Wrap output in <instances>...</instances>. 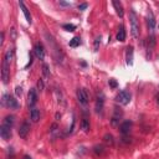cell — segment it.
Here are the masks:
<instances>
[{
    "mask_svg": "<svg viewBox=\"0 0 159 159\" xmlns=\"http://www.w3.org/2000/svg\"><path fill=\"white\" fill-rule=\"evenodd\" d=\"M1 103H2V106H5V107H7V108H10V109H16L17 107H19V103H17V101L12 97V96H10V94H2V99H1Z\"/></svg>",
    "mask_w": 159,
    "mask_h": 159,
    "instance_id": "4",
    "label": "cell"
},
{
    "mask_svg": "<svg viewBox=\"0 0 159 159\" xmlns=\"http://www.w3.org/2000/svg\"><path fill=\"white\" fill-rule=\"evenodd\" d=\"M34 53H35V56L39 58V60H43L45 58V48H43V45L41 43V42H37L36 45H35V47H34Z\"/></svg>",
    "mask_w": 159,
    "mask_h": 159,
    "instance_id": "7",
    "label": "cell"
},
{
    "mask_svg": "<svg viewBox=\"0 0 159 159\" xmlns=\"http://www.w3.org/2000/svg\"><path fill=\"white\" fill-rule=\"evenodd\" d=\"M24 159H32V158H31V157H29V155H25V157H24Z\"/></svg>",
    "mask_w": 159,
    "mask_h": 159,
    "instance_id": "34",
    "label": "cell"
},
{
    "mask_svg": "<svg viewBox=\"0 0 159 159\" xmlns=\"http://www.w3.org/2000/svg\"><path fill=\"white\" fill-rule=\"evenodd\" d=\"M37 88H39V91H42L43 89V80H39L37 81Z\"/></svg>",
    "mask_w": 159,
    "mask_h": 159,
    "instance_id": "27",
    "label": "cell"
},
{
    "mask_svg": "<svg viewBox=\"0 0 159 159\" xmlns=\"http://www.w3.org/2000/svg\"><path fill=\"white\" fill-rule=\"evenodd\" d=\"M56 129H57V124L55 123V124H52V127H51V132H52V133H55V132H56Z\"/></svg>",
    "mask_w": 159,
    "mask_h": 159,
    "instance_id": "31",
    "label": "cell"
},
{
    "mask_svg": "<svg viewBox=\"0 0 159 159\" xmlns=\"http://www.w3.org/2000/svg\"><path fill=\"white\" fill-rule=\"evenodd\" d=\"M158 103H159V97H158Z\"/></svg>",
    "mask_w": 159,
    "mask_h": 159,
    "instance_id": "35",
    "label": "cell"
},
{
    "mask_svg": "<svg viewBox=\"0 0 159 159\" xmlns=\"http://www.w3.org/2000/svg\"><path fill=\"white\" fill-rule=\"evenodd\" d=\"M36 102H37V93H36V89H35V88H31V89L29 91V94H27V103H29V106L34 107V106L36 104Z\"/></svg>",
    "mask_w": 159,
    "mask_h": 159,
    "instance_id": "11",
    "label": "cell"
},
{
    "mask_svg": "<svg viewBox=\"0 0 159 159\" xmlns=\"http://www.w3.org/2000/svg\"><path fill=\"white\" fill-rule=\"evenodd\" d=\"M129 20H130V34H132V37L137 40V39H139V35H140V26H139L138 16L134 12V10H130Z\"/></svg>",
    "mask_w": 159,
    "mask_h": 159,
    "instance_id": "2",
    "label": "cell"
},
{
    "mask_svg": "<svg viewBox=\"0 0 159 159\" xmlns=\"http://www.w3.org/2000/svg\"><path fill=\"white\" fill-rule=\"evenodd\" d=\"M117 40L120 41V42L125 41V30H124V26H123V25H120L119 29H118V32H117Z\"/></svg>",
    "mask_w": 159,
    "mask_h": 159,
    "instance_id": "19",
    "label": "cell"
},
{
    "mask_svg": "<svg viewBox=\"0 0 159 159\" xmlns=\"http://www.w3.org/2000/svg\"><path fill=\"white\" fill-rule=\"evenodd\" d=\"M60 5H62V6H70V2H65V1H60Z\"/></svg>",
    "mask_w": 159,
    "mask_h": 159,
    "instance_id": "32",
    "label": "cell"
},
{
    "mask_svg": "<svg viewBox=\"0 0 159 159\" xmlns=\"http://www.w3.org/2000/svg\"><path fill=\"white\" fill-rule=\"evenodd\" d=\"M133 127V123L130 120H125L120 125H119V130L122 133V139L123 142H129L128 140V137H129V133H130V129Z\"/></svg>",
    "mask_w": 159,
    "mask_h": 159,
    "instance_id": "3",
    "label": "cell"
},
{
    "mask_svg": "<svg viewBox=\"0 0 159 159\" xmlns=\"http://www.w3.org/2000/svg\"><path fill=\"white\" fill-rule=\"evenodd\" d=\"M14 123H15V118H14V116H6L4 119H2V125H5V127H7V128H12V125H14Z\"/></svg>",
    "mask_w": 159,
    "mask_h": 159,
    "instance_id": "18",
    "label": "cell"
},
{
    "mask_svg": "<svg viewBox=\"0 0 159 159\" xmlns=\"http://www.w3.org/2000/svg\"><path fill=\"white\" fill-rule=\"evenodd\" d=\"M62 29L66 30V31H75L76 30V25H73V24H63Z\"/></svg>",
    "mask_w": 159,
    "mask_h": 159,
    "instance_id": "24",
    "label": "cell"
},
{
    "mask_svg": "<svg viewBox=\"0 0 159 159\" xmlns=\"http://www.w3.org/2000/svg\"><path fill=\"white\" fill-rule=\"evenodd\" d=\"M87 6H88V4H87V2L80 4V5H78V10H84V9H87Z\"/></svg>",
    "mask_w": 159,
    "mask_h": 159,
    "instance_id": "28",
    "label": "cell"
},
{
    "mask_svg": "<svg viewBox=\"0 0 159 159\" xmlns=\"http://www.w3.org/2000/svg\"><path fill=\"white\" fill-rule=\"evenodd\" d=\"M112 5H113V7H114V10H116L117 15H118L119 17H123V16H124V9H123V6H122L120 1L114 0V1H112Z\"/></svg>",
    "mask_w": 159,
    "mask_h": 159,
    "instance_id": "13",
    "label": "cell"
},
{
    "mask_svg": "<svg viewBox=\"0 0 159 159\" xmlns=\"http://www.w3.org/2000/svg\"><path fill=\"white\" fill-rule=\"evenodd\" d=\"M130 98H132V96H130V93H129L128 91H120V92L116 96V101H117V103L123 104V106L128 104V103L130 102Z\"/></svg>",
    "mask_w": 159,
    "mask_h": 159,
    "instance_id": "5",
    "label": "cell"
},
{
    "mask_svg": "<svg viewBox=\"0 0 159 159\" xmlns=\"http://www.w3.org/2000/svg\"><path fill=\"white\" fill-rule=\"evenodd\" d=\"M103 140H104V143H106V144H108V145H113V144H114V138H113V135H112L111 133L104 134Z\"/></svg>",
    "mask_w": 159,
    "mask_h": 159,
    "instance_id": "22",
    "label": "cell"
},
{
    "mask_svg": "<svg viewBox=\"0 0 159 159\" xmlns=\"http://www.w3.org/2000/svg\"><path fill=\"white\" fill-rule=\"evenodd\" d=\"M42 73H43V77H45V78H47V77L50 76V68H48V66H47L46 63L42 66Z\"/></svg>",
    "mask_w": 159,
    "mask_h": 159,
    "instance_id": "25",
    "label": "cell"
},
{
    "mask_svg": "<svg viewBox=\"0 0 159 159\" xmlns=\"http://www.w3.org/2000/svg\"><path fill=\"white\" fill-rule=\"evenodd\" d=\"M109 86H111L112 88H116V87H117V82H116L114 80H109Z\"/></svg>",
    "mask_w": 159,
    "mask_h": 159,
    "instance_id": "30",
    "label": "cell"
},
{
    "mask_svg": "<svg viewBox=\"0 0 159 159\" xmlns=\"http://www.w3.org/2000/svg\"><path fill=\"white\" fill-rule=\"evenodd\" d=\"M4 43V32H1V39H0V46H2Z\"/></svg>",
    "mask_w": 159,
    "mask_h": 159,
    "instance_id": "33",
    "label": "cell"
},
{
    "mask_svg": "<svg viewBox=\"0 0 159 159\" xmlns=\"http://www.w3.org/2000/svg\"><path fill=\"white\" fill-rule=\"evenodd\" d=\"M15 93H16V96H20V94H21V93H22V88H21V87H19V86H17V87H16V88H15Z\"/></svg>",
    "mask_w": 159,
    "mask_h": 159,
    "instance_id": "29",
    "label": "cell"
},
{
    "mask_svg": "<svg viewBox=\"0 0 159 159\" xmlns=\"http://www.w3.org/2000/svg\"><path fill=\"white\" fill-rule=\"evenodd\" d=\"M93 153L97 155V157H102L104 154V147L101 145V144H97L93 147Z\"/></svg>",
    "mask_w": 159,
    "mask_h": 159,
    "instance_id": "20",
    "label": "cell"
},
{
    "mask_svg": "<svg viewBox=\"0 0 159 159\" xmlns=\"http://www.w3.org/2000/svg\"><path fill=\"white\" fill-rule=\"evenodd\" d=\"M12 57H14V50L12 48L6 50L2 60V66H1V80L5 84L10 78V63L12 61Z\"/></svg>",
    "mask_w": 159,
    "mask_h": 159,
    "instance_id": "1",
    "label": "cell"
},
{
    "mask_svg": "<svg viewBox=\"0 0 159 159\" xmlns=\"http://www.w3.org/2000/svg\"><path fill=\"white\" fill-rule=\"evenodd\" d=\"M29 132H30V123L25 120V122H22V124H21L20 128H19V135H20V138L25 139V138L27 137Z\"/></svg>",
    "mask_w": 159,
    "mask_h": 159,
    "instance_id": "9",
    "label": "cell"
},
{
    "mask_svg": "<svg viewBox=\"0 0 159 159\" xmlns=\"http://www.w3.org/2000/svg\"><path fill=\"white\" fill-rule=\"evenodd\" d=\"M0 137L4 140H9L11 138V128H7V127L1 124V127H0Z\"/></svg>",
    "mask_w": 159,
    "mask_h": 159,
    "instance_id": "12",
    "label": "cell"
},
{
    "mask_svg": "<svg viewBox=\"0 0 159 159\" xmlns=\"http://www.w3.org/2000/svg\"><path fill=\"white\" fill-rule=\"evenodd\" d=\"M122 116H123V112L118 108H114V113L112 116V119H111V124L113 127H117L119 124V120L122 119Z\"/></svg>",
    "mask_w": 159,
    "mask_h": 159,
    "instance_id": "8",
    "label": "cell"
},
{
    "mask_svg": "<svg viewBox=\"0 0 159 159\" xmlns=\"http://www.w3.org/2000/svg\"><path fill=\"white\" fill-rule=\"evenodd\" d=\"M30 118H31V120H32L34 123L39 122V119H40V111H39L37 108L32 107L31 111H30Z\"/></svg>",
    "mask_w": 159,
    "mask_h": 159,
    "instance_id": "17",
    "label": "cell"
},
{
    "mask_svg": "<svg viewBox=\"0 0 159 159\" xmlns=\"http://www.w3.org/2000/svg\"><path fill=\"white\" fill-rule=\"evenodd\" d=\"M99 43H101V37H96V40H94V51L98 50Z\"/></svg>",
    "mask_w": 159,
    "mask_h": 159,
    "instance_id": "26",
    "label": "cell"
},
{
    "mask_svg": "<svg viewBox=\"0 0 159 159\" xmlns=\"http://www.w3.org/2000/svg\"><path fill=\"white\" fill-rule=\"evenodd\" d=\"M133 46H128L125 48V61H127V65L132 66L133 65Z\"/></svg>",
    "mask_w": 159,
    "mask_h": 159,
    "instance_id": "15",
    "label": "cell"
},
{
    "mask_svg": "<svg viewBox=\"0 0 159 159\" xmlns=\"http://www.w3.org/2000/svg\"><path fill=\"white\" fill-rule=\"evenodd\" d=\"M81 129H82L83 132H88V130H89V120H88L86 117L82 118V122H81Z\"/></svg>",
    "mask_w": 159,
    "mask_h": 159,
    "instance_id": "21",
    "label": "cell"
},
{
    "mask_svg": "<svg viewBox=\"0 0 159 159\" xmlns=\"http://www.w3.org/2000/svg\"><path fill=\"white\" fill-rule=\"evenodd\" d=\"M147 25H148V29L150 30V32L153 34L154 31V27H155V17H154V14L153 11L149 9L148 10V16H147Z\"/></svg>",
    "mask_w": 159,
    "mask_h": 159,
    "instance_id": "10",
    "label": "cell"
},
{
    "mask_svg": "<svg viewBox=\"0 0 159 159\" xmlns=\"http://www.w3.org/2000/svg\"><path fill=\"white\" fill-rule=\"evenodd\" d=\"M103 104H104V96H103V93H98V96H97V101H96V111H97L98 113L102 112V109H103Z\"/></svg>",
    "mask_w": 159,
    "mask_h": 159,
    "instance_id": "14",
    "label": "cell"
},
{
    "mask_svg": "<svg viewBox=\"0 0 159 159\" xmlns=\"http://www.w3.org/2000/svg\"><path fill=\"white\" fill-rule=\"evenodd\" d=\"M19 6L21 7V10H22V12H24V15H25V17H26V21L29 22V24H31V15H30V11L27 10V7L25 6V4H24V1H19Z\"/></svg>",
    "mask_w": 159,
    "mask_h": 159,
    "instance_id": "16",
    "label": "cell"
},
{
    "mask_svg": "<svg viewBox=\"0 0 159 159\" xmlns=\"http://www.w3.org/2000/svg\"><path fill=\"white\" fill-rule=\"evenodd\" d=\"M76 96H77V101L80 102V104L86 106L88 103V94L84 88H78L76 92Z\"/></svg>",
    "mask_w": 159,
    "mask_h": 159,
    "instance_id": "6",
    "label": "cell"
},
{
    "mask_svg": "<svg viewBox=\"0 0 159 159\" xmlns=\"http://www.w3.org/2000/svg\"><path fill=\"white\" fill-rule=\"evenodd\" d=\"M80 43H81V39L80 37H73L70 41V46L71 47H77V46H80Z\"/></svg>",
    "mask_w": 159,
    "mask_h": 159,
    "instance_id": "23",
    "label": "cell"
}]
</instances>
